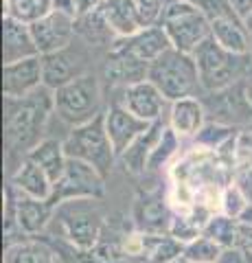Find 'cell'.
<instances>
[{
    "mask_svg": "<svg viewBox=\"0 0 252 263\" xmlns=\"http://www.w3.org/2000/svg\"><path fill=\"white\" fill-rule=\"evenodd\" d=\"M53 112V90L46 86L29 97L5 99V147L9 176L27 160L29 152L46 138V125Z\"/></svg>",
    "mask_w": 252,
    "mask_h": 263,
    "instance_id": "cell-1",
    "label": "cell"
},
{
    "mask_svg": "<svg viewBox=\"0 0 252 263\" xmlns=\"http://www.w3.org/2000/svg\"><path fill=\"white\" fill-rule=\"evenodd\" d=\"M191 55L195 60V66H198L202 92H217V90L239 84L252 66L250 55L226 51L213 37H206Z\"/></svg>",
    "mask_w": 252,
    "mask_h": 263,
    "instance_id": "cell-2",
    "label": "cell"
},
{
    "mask_svg": "<svg viewBox=\"0 0 252 263\" xmlns=\"http://www.w3.org/2000/svg\"><path fill=\"white\" fill-rule=\"evenodd\" d=\"M64 149L68 158L90 164L103 178H108L119 156L105 129V110L84 125L70 127L68 136L64 138Z\"/></svg>",
    "mask_w": 252,
    "mask_h": 263,
    "instance_id": "cell-3",
    "label": "cell"
},
{
    "mask_svg": "<svg viewBox=\"0 0 252 263\" xmlns=\"http://www.w3.org/2000/svg\"><path fill=\"white\" fill-rule=\"evenodd\" d=\"M147 79L165 95L169 103L184 97H198V90H202L193 55L178 48H169L165 55L149 64Z\"/></svg>",
    "mask_w": 252,
    "mask_h": 263,
    "instance_id": "cell-4",
    "label": "cell"
},
{
    "mask_svg": "<svg viewBox=\"0 0 252 263\" xmlns=\"http://www.w3.org/2000/svg\"><path fill=\"white\" fill-rule=\"evenodd\" d=\"M101 84L92 72H86L79 79L57 88L53 92L55 114L70 127L84 125L103 112L101 108Z\"/></svg>",
    "mask_w": 252,
    "mask_h": 263,
    "instance_id": "cell-5",
    "label": "cell"
},
{
    "mask_svg": "<svg viewBox=\"0 0 252 263\" xmlns=\"http://www.w3.org/2000/svg\"><path fill=\"white\" fill-rule=\"evenodd\" d=\"M160 27L167 31L171 46L182 53H193L206 37H210L208 15L189 0H176L160 15Z\"/></svg>",
    "mask_w": 252,
    "mask_h": 263,
    "instance_id": "cell-6",
    "label": "cell"
},
{
    "mask_svg": "<svg viewBox=\"0 0 252 263\" xmlns=\"http://www.w3.org/2000/svg\"><path fill=\"white\" fill-rule=\"evenodd\" d=\"M105 193V178L90 164L68 158L62 178L53 184L51 204L55 209L64 202L75 200H101Z\"/></svg>",
    "mask_w": 252,
    "mask_h": 263,
    "instance_id": "cell-7",
    "label": "cell"
},
{
    "mask_svg": "<svg viewBox=\"0 0 252 263\" xmlns=\"http://www.w3.org/2000/svg\"><path fill=\"white\" fill-rule=\"evenodd\" d=\"M202 103L206 110V119L222 123L228 127H250L252 125V103L246 95L243 81L217 92H202Z\"/></svg>",
    "mask_w": 252,
    "mask_h": 263,
    "instance_id": "cell-8",
    "label": "cell"
},
{
    "mask_svg": "<svg viewBox=\"0 0 252 263\" xmlns=\"http://www.w3.org/2000/svg\"><path fill=\"white\" fill-rule=\"evenodd\" d=\"M90 202L94 200H75V202H64L57 206L64 235L79 250H92L101 237L103 221L96 209L90 206Z\"/></svg>",
    "mask_w": 252,
    "mask_h": 263,
    "instance_id": "cell-9",
    "label": "cell"
},
{
    "mask_svg": "<svg viewBox=\"0 0 252 263\" xmlns=\"http://www.w3.org/2000/svg\"><path fill=\"white\" fill-rule=\"evenodd\" d=\"M55 211L57 209L51 204V200L20 195L11 184H7L5 189V217H13L27 237L44 233Z\"/></svg>",
    "mask_w": 252,
    "mask_h": 263,
    "instance_id": "cell-10",
    "label": "cell"
},
{
    "mask_svg": "<svg viewBox=\"0 0 252 263\" xmlns=\"http://www.w3.org/2000/svg\"><path fill=\"white\" fill-rule=\"evenodd\" d=\"M88 62L90 60H88L86 48L75 46V42L66 48H62V51H55L51 55H42L44 86L55 92L57 88L79 79L81 75H86V72H90L88 70Z\"/></svg>",
    "mask_w": 252,
    "mask_h": 263,
    "instance_id": "cell-11",
    "label": "cell"
},
{
    "mask_svg": "<svg viewBox=\"0 0 252 263\" xmlns=\"http://www.w3.org/2000/svg\"><path fill=\"white\" fill-rule=\"evenodd\" d=\"M75 20H77L75 15L53 9L42 20L29 24L31 33H33V40H35V46H37V53L51 55L55 51H62V48L70 46L77 37Z\"/></svg>",
    "mask_w": 252,
    "mask_h": 263,
    "instance_id": "cell-12",
    "label": "cell"
},
{
    "mask_svg": "<svg viewBox=\"0 0 252 263\" xmlns=\"http://www.w3.org/2000/svg\"><path fill=\"white\" fill-rule=\"evenodd\" d=\"M147 75H149V64L141 60L138 55H134L121 40H117V44L110 48V53L105 55V62H103L105 81L125 90L129 86L145 81Z\"/></svg>",
    "mask_w": 252,
    "mask_h": 263,
    "instance_id": "cell-13",
    "label": "cell"
},
{
    "mask_svg": "<svg viewBox=\"0 0 252 263\" xmlns=\"http://www.w3.org/2000/svg\"><path fill=\"white\" fill-rule=\"evenodd\" d=\"M44 86V64L42 55L27 60L3 64V95L5 99H22L33 95Z\"/></svg>",
    "mask_w": 252,
    "mask_h": 263,
    "instance_id": "cell-14",
    "label": "cell"
},
{
    "mask_svg": "<svg viewBox=\"0 0 252 263\" xmlns=\"http://www.w3.org/2000/svg\"><path fill=\"white\" fill-rule=\"evenodd\" d=\"M151 127V123L138 119L134 112H129L123 103H112L105 108V129H108V136L112 145H114V152L121 158L138 136H143L145 132Z\"/></svg>",
    "mask_w": 252,
    "mask_h": 263,
    "instance_id": "cell-15",
    "label": "cell"
},
{
    "mask_svg": "<svg viewBox=\"0 0 252 263\" xmlns=\"http://www.w3.org/2000/svg\"><path fill=\"white\" fill-rule=\"evenodd\" d=\"M119 103H123L125 108L129 112H134L138 119H143L147 123H158L162 117V110H165V105L169 101L149 79H145L141 84L125 88Z\"/></svg>",
    "mask_w": 252,
    "mask_h": 263,
    "instance_id": "cell-16",
    "label": "cell"
},
{
    "mask_svg": "<svg viewBox=\"0 0 252 263\" xmlns=\"http://www.w3.org/2000/svg\"><path fill=\"white\" fill-rule=\"evenodd\" d=\"M206 110L200 97H184L178 99L169 108V121L167 125L171 127L178 136L182 138H195L200 129L206 125Z\"/></svg>",
    "mask_w": 252,
    "mask_h": 263,
    "instance_id": "cell-17",
    "label": "cell"
},
{
    "mask_svg": "<svg viewBox=\"0 0 252 263\" xmlns=\"http://www.w3.org/2000/svg\"><path fill=\"white\" fill-rule=\"evenodd\" d=\"M35 55L40 53H37L33 33H31V27L5 15L3 18V64H13Z\"/></svg>",
    "mask_w": 252,
    "mask_h": 263,
    "instance_id": "cell-18",
    "label": "cell"
},
{
    "mask_svg": "<svg viewBox=\"0 0 252 263\" xmlns=\"http://www.w3.org/2000/svg\"><path fill=\"white\" fill-rule=\"evenodd\" d=\"M173 215L169 213V206L165 200L158 195L145 193L134 204V221L141 233L147 235H165L171 228Z\"/></svg>",
    "mask_w": 252,
    "mask_h": 263,
    "instance_id": "cell-19",
    "label": "cell"
},
{
    "mask_svg": "<svg viewBox=\"0 0 252 263\" xmlns=\"http://www.w3.org/2000/svg\"><path fill=\"white\" fill-rule=\"evenodd\" d=\"M99 9L119 40L132 37L141 29H145L136 0H101Z\"/></svg>",
    "mask_w": 252,
    "mask_h": 263,
    "instance_id": "cell-20",
    "label": "cell"
},
{
    "mask_svg": "<svg viewBox=\"0 0 252 263\" xmlns=\"http://www.w3.org/2000/svg\"><path fill=\"white\" fill-rule=\"evenodd\" d=\"M9 184L20 195L35 197V200H51L55 182L48 178V174L42 167H37V164L31 160H24L9 176Z\"/></svg>",
    "mask_w": 252,
    "mask_h": 263,
    "instance_id": "cell-21",
    "label": "cell"
},
{
    "mask_svg": "<svg viewBox=\"0 0 252 263\" xmlns=\"http://www.w3.org/2000/svg\"><path fill=\"white\" fill-rule=\"evenodd\" d=\"M210 37L226 51L237 55H250L252 37L248 35L243 20L239 15H224V18L210 20Z\"/></svg>",
    "mask_w": 252,
    "mask_h": 263,
    "instance_id": "cell-22",
    "label": "cell"
},
{
    "mask_svg": "<svg viewBox=\"0 0 252 263\" xmlns=\"http://www.w3.org/2000/svg\"><path fill=\"white\" fill-rule=\"evenodd\" d=\"M165 127H167V123H162V121L151 123V127L145 132L143 136H138L136 141L129 145V149L119 158L129 174L141 176V174H145V171L149 169L151 154H153V149H156V143H158V138L162 136Z\"/></svg>",
    "mask_w": 252,
    "mask_h": 263,
    "instance_id": "cell-23",
    "label": "cell"
},
{
    "mask_svg": "<svg viewBox=\"0 0 252 263\" xmlns=\"http://www.w3.org/2000/svg\"><path fill=\"white\" fill-rule=\"evenodd\" d=\"M134 55H138L141 60H145L147 64H151L153 60H158L160 55H165L171 46V40H169L167 31L160 27V24H151V27H145L132 37L121 40Z\"/></svg>",
    "mask_w": 252,
    "mask_h": 263,
    "instance_id": "cell-24",
    "label": "cell"
},
{
    "mask_svg": "<svg viewBox=\"0 0 252 263\" xmlns=\"http://www.w3.org/2000/svg\"><path fill=\"white\" fill-rule=\"evenodd\" d=\"M27 160L35 162L37 167H42L48 174V178H51L53 182H57L64 174V169H66L68 156H66V149H64V141L46 136L42 143H37L33 149L29 152Z\"/></svg>",
    "mask_w": 252,
    "mask_h": 263,
    "instance_id": "cell-25",
    "label": "cell"
},
{
    "mask_svg": "<svg viewBox=\"0 0 252 263\" xmlns=\"http://www.w3.org/2000/svg\"><path fill=\"white\" fill-rule=\"evenodd\" d=\"M77 37L84 40V44L88 46H114L117 44V33L112 31V27L105 20V15L101 9H94L86 15H79L75 20Z\"/></svg>",
    "mask_w": 252,
    "mask_h": 263,
    "instance_id": "cell-26",
    "label": "cell"
},
{
    "mask_svg": "<svg viewBox=\"0 0 252 263\" xmlns=\"http://www.w3.org/2000/svg\"><path fill=\"white\" fill-rule=\"evenodd\" d=\"M202 235H206L213 241H217L224 250L226 248H237L239 237H241V221L224 215V213H215V215L208 217Z\"/></svg>",
    "mask_w": 252,
    "mask_h": 263,
    "instance_id": "cell-27",
    "label": "cell"
},
{
    "mask_svg": "<svg viewBox=\"0 0 252 263\" xmlns=\"http://www.w3.org/2000/svg\"><path fill=\"white\" fill-rule=\"evenodd\" d=\"M145 237V254L149 257L151 263H173L184 257V243L178 241L169 233L165 235H147Z\"/></svg>",
    "mask_w": 252,
    "mask_h": 263,
    "instance_id": "cell-28",
    "label": "cell"
},
{
    "mask_svg": "<svg viewBox=\"0 0 252 263\" xmlns=\"http://www.w3.org/2000/svg\"><path fill=\"white\" fill-rule=\"evenodd\" d=\"M5 15L24 24H33L53 11V0H3Z\"/></svg>",
    "mask_w": 252,
    "mask_h": 263,
    "instance_id": "cell-29",
    "label": "cell"
},
{
    "mask_svg": "<svg viewBox=\"0 0 252 263\" xmlns=\"http://www.w3.org/2000/svg\"><path fill=\"white\" fill-rule=\"evenodd\" d=\"M5 263H55V259L44 243L24 239L5 250Z\"/></svg>",
    "mask_w": 252,
    "mask_h": 263,
    "instance_id": "cell-30",
    "label": "cell"
},
{
    "mask_svg": "<svg viewBox=\"0 0 252 263\" xmlns=\"http://www.w3.org/2000/svg\"><path fill=\"white\" fill-rule=\"evenodd\" d=\"M237 127H228V125H222V123H215V121H206V125L200 129V134L195 136V143L202 149H210V152H219L226 143H230L235 136H237Z\"/></svg>",
    "mask_w": 252,
    "mask_h": 263,
    "instance_id": "cell-31",
    "label": "cell"
},
{
    "mask_svg": "<svg viewBox=\"0 0 252 263\" xmlns=\"http://www.w3.org/2000/svg\"><path fill=\"white\" fill-rule=\"evenodd\" d=\"M222 252H224L222 246L206 235H200L198 239L184 246V259H189L191 263H217Z\"/></svg>",
    "mask_w": 252,
    "mask_h": 263,
    "instance_id": "cell-32",
    "label": "cell"
},
{
    "mask_svg": "<svg viewBox=\"0 0 252 263\" xmlns=\"http://www.w3.org/2000/svg\"><path fill=\"white\" fill-rule=\"evenodd\" d=\"M180 141L182 138L176 134V132L171 127H165V132H162V136L158 138L156 143V149H153L151 154V160H149V169H162L165 164L171 160V156L178 154V149H180Z\"/></svg>",
    "mask_w": 252,
    "mask_h": 263,
    "instance_id": "cell-33",
    "label": "cell"
},
{
    "mask_svg": "<svg viewBox=\"0 0 252 263\" xmlns=\"http://www.w3.org/2000/svg\"><path fill=\"white\" fill-rule=\"evenodd\" d=\"M248 206H250V204L246 200V195L241 193V189L237 184L230 182V184L224 186L222 195H219V213H224V215L241 221V217L246 215Z\"/></svg>",
    "mask_w": 252,
    "mask_h": 263,
    "instance_id": "cell-34",
    "label": "cell"
},
{
    "mask_svg": "<svg viewBox=\"0 0 252 263\" xmlns=\"http://www.w3.org/2000/svg\"><path fill=\"white\" fill-rule=\"evenodd\" d=\"M232 158H235V171L252 169V125L241 127L237 132L232 145Z\"/></svg>",
    "mask_w": 252,
    "mask_h": 263,
    "instance_id": "cell-35",
    "label": "cell"
},
{
    "mask_svg": "<svg viewBox=\"0 0 252 263\" xmlns=\"http://www.w3.org/2000/svg\"><path fill=\"white\" fill-rule=\"evenodd\" d=\"M171 3H176V0H136L138 11H141V18L145 22V27L158 24L162 11H165Z\"/></svg>",
    "mask_w": 252,
    "mask_h": 263,
    "instance_id": "cell-36",
    "label": "cell"
},
{
    "mask_svg": "<svg viewBox=\"0 0 252 263\" xmlns=\"http://www.w3.org/2000/svg\"><path fill=\"white\" fill-rule=\"evenodd\" d=\"M189 3L204 11L208 15V20L224 18V15H237L230 5V0H189Z\"/></svg>",
    "mask_w": 252,
    "mask_h": 263,
    "instance_id": "cell-37",
    "label": "cell"
},
{
    "mask_svg": "<svg viewBox=\"0 0 252 263\" xmlns=\"http://www.w3.org/2000/svg\"><path fill=\"white\" fill-rule=\"evenodd\" d=\"M232 182L241 189V193L246 195L248 204L252 206V169H241L232 174Z\"/></svg>",
    "mask_w": 252,
    "mask_h": 263,
    "instance_id": "cell-38",
    "label": "cell"
},
{
    "mask_svg": "<svg viewBox=\"0 0 252 263\" xmlns=\"http://www.w3.org/2000/svg\"><path fill=\"white\" fill-rule=\"evenodd\" d=\"M217 263H248V257L241 248H226L222 257L217 259Z\"/></svg>",
    "mask_w": 252,
    "mask_h": 263,
    "instance_id": "cell-39",
    "label": "cell"
},
{
    "mask_svg": "<svg viewBox=\"0 0 252 263\" xmlns=\"http://www.w3.org/2000/svg\"><path fill=\"white\" fill-rule=\"evenodd\" d=\"M72 3H75V15L79 18V15H86L94 9H99L101 0H72Z\"/></svg>",
    "mask_w": 252,
    "mask_h": 263,
    "instance_id": "cell-40",
    "label": "cell"
},
{
    "mask_svg": "<svg viewBox=\"0 0 252 263\" xmlns=\"http://www.w3.org/2000/svg\"><path fill=\"white\" fill-rule=\"evenodd\" d=\"M230 5H232L235 13H237L241 20L248 18V15L252 13V0H230Z\"/></svg>",
    "mask_w": 252,
    "mask_h": 263,
    "instance_id": "cell-41",
    "label": "cell"
},
{
    "mask_svg": "<svg viewBox=\"0 0 252 263\" xmlns=\"http://www.w3.org/2000/svg\"><path fill=\"white\" fill-rule=\"evenodd\" d=\"M243 86H246V95H248V99H250V103H252V66L248 68V72H246V77H243Z\"/></svg>",
    "mask_w": 252,
    "mask_h": 263,
    "instance_id": "cell-42",
    "label": "cell"
},
{
    "mask_svg": "<svg viewBox=\"0 0 252 263\" xmlns=\"http://www.w3.org/2000/svg\"><path fill=\"white\" fill-rule=\"evenodd\" d=\"M243 27H246V31H248V35L252 37V13L248 15V18H243Z\"/></svg>",
    "mask_w": 252,
    "mask_h": 263,
    "instance_id": "cell-43",
    "label": "cell"
},
{
    "mask_svg": "<svg viewBox=\"0 0 252 263\" xmlns=\"http://www.w3.org/2000/svg\"><path fill=\"white\" fill-rule=\"evenodd\" d=\"M173 263H191V261H189V259H184V257H182V259H178V261H173Z\"/></svg>",
    "mask_w": 252,
    "mask_h": 263,
    "instance_id": "cell-44",
    "label": "cell"
},
{
    "mask_svg": "<svg viewBox=\"0 0 252 263\" xmlns=\"http://www.w3.org/2000/svg\"><path fill=\"white\" fill-rule=\"evenodd\" d=\"M250 60H252V46H250Z\"/></svg>",
    "mask_w": 252,
    "mask_h": 263,
    "instance_id": "cell-45",
    "label": "cell"
}]
</instances>
